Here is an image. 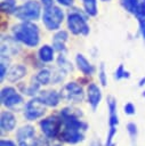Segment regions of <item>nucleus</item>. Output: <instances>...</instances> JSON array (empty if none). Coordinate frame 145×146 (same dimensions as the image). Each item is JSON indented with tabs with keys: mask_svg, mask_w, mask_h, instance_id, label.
<instances>
[{
	"mask_svg": "<svg viewBox=\"0 0 145 146\" xmlns=\"http://www.w3.org/2000/svg\"><path fill=\"white\" fill-rule=\"evenodd\" d=\"M0 146H16L13 141H10V140H1V143H0Z\"/></svg>",
	"mask_w": 145,
	"mask_h": 146,
	"instance_id": "nucleus-29",
	"label": "nucleus"
},
{
	"mask_svg": "<svg viewBox=\"0 0 145 146\" xmlns=\"http://www.w3.org/2000/svg\"><path fill=\"white\" fill-rule=\"evenodd\" d=\"M63 120L65 123V129L63 132V139L69 144H76L83 139V133L87 130L88 125L78 120L75 116H73L71 113L67 112V110H64L62 112Z\"/></svg>",
	"mask_w": 145,
	"mask_h": 146,
	"instance_id": "nucleus-1",
	"label": "nucleus"
},
{
	"mask_svg": "<svg viewBox=\"0 0 145 146\" xmlns=\"http://www.w3.org/2000/svg\"><path fill=\"white\" fill-rule=\"evenodd\" d=\"M88 102L92 108V111H95L102 99V92L100 89L95 84V83H90L88 86Z\"/></svg>",
	"mask_w": 145,
	"mask_h": 146,
	"instance_id": "nucleus-13",
	"label": "nucleus"
},
{
	"mask_svg": "<svg viewBox=\"0 0 145 146\" xmlns=\"http://www.w3.org/2000/svg\"><path fill=\"white\" fill-rule=\"evenodd\" d=\"M143 97L145 98V91H143Z\"/></svg>",
	"mask_w": 145,
	"mask_h": 146,
	"instance_id": "nucleus-34",
	"label": "nucleus"
},
{
	"mask_svg": "<svg viewBox=\"0 0 145 146\" xmlns=\"http://www.w3.org/2000/svg\"><path fill=\"white\" fill-rule=\"evenodd\" d=\"M41 11L40 3L34 0H29L22 6L17 7L15 10V16L19 18L21 21L24 22H30V21H35L39 18Z\"/></svg>",
	"mask_w": 145,
	"mask_h": 146,
	"instance_id": "nucleus-3",
	"label": "nucleus"
},
{
	"mask_svg": "<svg viewBox=\"0 0 145 146\" xmlns=\"http://www.w3.org/2000/svg\"><path fill=\"white\" fill-rule=\"evenodd\" d=\"M35 80L40 84H48L50 82V80H51V72L49 70H47V68H43L37 74Z\"/></svg>",
	"mask_w": 145,
	"mask_h": 146,
	"instance_id": "nucleus-19",
	"label": "nucleus"
},
{
	"mask_svg": "<svg viewBox=\"0 0 145 146\" xmlns=\"http://www.w3.org/2000/svg\"><path fill=\"white\" fill-rule=\"evenodd\" d=\"M5 75H6V65H5L3 60H2L1 62V80H3Z\"/></svg>",
	"mask_w": 145,
	"mask_h": 146,
	"instance_id": "nucleus-32",
	"label": "nucleus"
},
{
	"mask_svg": "<svg viewBox=\"0 0 145 146\" xmlns=\"http://www.w3.org/2000/svg\"><path fill=\"white\" fill-rule=\"evenodd\" d=\"M40 127H41V130L46 137L55 138L59 131L61 121L55 119V117H48V119H45L40 122Z\"/></svg>",
	"mask_w": 145,
	"mask_h": 146,
	"instance_id": "nucleus-10",
	"label": "nucleus"
},
{
	"mask_svg": "<svg viewBox=\"0 0 145 146\" xmlns=\"http://www.w3.org/2000/svg\"><path fill=\"white\" fill-rule=\"evenodd\" d=\"M16 125V119L13 113L10 112H2L1 113V128L3 130H13Z\"/></svg>",
	"mask_w": 145,
	"mask_h": 146,
	"instance_id": "nucleus-15",
	"label": "nucleus"
},
{
	"mask_svg": "<svg viewBox=\"0 0 145 146\" xmlns=\"http://www.w3.org/2000/svg\"><path fill=\"white\" fill-rule=\"evenodd\" d=\"M45 113V107H43V104L40 102V99L37 97L34 99H31L30 102L26 103L25 105V117L30 121H33V120H37L39 119L40 116H42Z\"/></svg>",
	"mask_w": 145,
	"mask_h": 146,
	"instance_id": "nucleus-9",
	"label": "nucleus"
},
{
	"mask_svg": "<svg viewBox=\"0 0 145 146\" xmlns=\"http://www.w3.org/2000/svg\"><path fill=\"white\" fill-rule=\"evenodd\" d=\"M38 98L40 99V102L43 104V105H47V106H50V107H55L59 104V98H61V95L56 91H53V90H49V91H42L40 92V95L38 96Z\"/></svg>",
	"mask_w": 145,
	"mask_h": 146,
	"instance_id": "nucleus-12",
	"label": "nucleus"
},
{
	"mask_svg": "<svg viewBox=\"0 0 145 146\" xmlns=\"http://www.w3.org/2000/svg\"><path fill=\"white\" fill-rule=\"evenodd\" d=\"M139 31H140V34L145 41V21H142L139 22Z\"/></svg>",
	"mask_w": 145,
	"mask_h": 146,
	"instance_id": "nucleus-28",
	"label": "nucleus"
},
{
	"mask_svg": "<svg viewBox=\"0 0 145 146\" xmlns=\"http://www.w3.org/2000/svg\"><path fill=\"white\" fill-rule=\"evenodd\" d=\"M67 41V33L65 31H59L55 34L53 39V46L54 49L57 51H63L65 50V42Z\"/></svg>",
	"mask_w": 145,
	"mask_h": 146,
	"instance_id": "nucleus-16",
	"label": "nucleus"
},
{
	"mask_svg": "<svg viewBox=\"0 0 145 146\" xmlns=\"http://www.w3.org/2000/svg\"><path fill=\"white\" fill-rule=\"evenodd\" d=\"M135 15H136V17L138 18L139 22L145 21V0H139L137 11H136Z\"/></svg>",
	"mask_w": 145,
	"mask_h": 146,
	"instance_id": "nucleus-23",
	"label": "nucleus"
},
{
	"mask_svg": "<svg viewBox=\"0 0 145 146\" xmlns=\"http://www.w3.org/2000/svg\"><path fill=\"white\" fill-rule=\"evenodd\" d=\"M63 18H64V14L59 7L51 6L49 8H45V10H43L42 22H43L45 26L50 31L59 29V26L63 22Z\"/></svg>",
	"mask_w": 145,
	"mask_h": 146,
	"instance_id": "nucleus-4",
	"label": "nucleus"
},
{
	"mask_svg": "<svg viewBox=\"0 0 145 146\" xmlns=\"http://www.w3.org/2000/svg\"><path fill=\"white\" fill-rule=\"evenodd\" d=\"M39 58L43 62V63H50L54 59V48H51L50 46H42L39 49Z\"/></svg>",
	"mask_w": 145,
	"mask_h": 146,
	"instance_id": "nucleus-18",
	"label": "nucleus"
},
{
	"mask_svg": "<svg viewBox=\"0 0 145 146\" xmlns=\"http://www.w3.org/2000/svg\"><path fill=\"white\" fill-rule=\"evenodd\" d=\"M107 106H108V123H110V130H108V135H107V139H106V146H114L112 140L114 135L116 133V125L119 123L118 120V113H116V102L114 98L110 97L107 99Z\"/></svg>",
	"mask_w": 145,
	"mask_h": 146,
	"instance_id": "nucleus-6",
	"label": "nucleus"
},
{
	"mask_svg": "<svg viewBox=\"0 0 145 146\" xmlns=\"http://www.w3.org/2000/svg\"><path fill=\"white\" fill-rule=\"evenodd\" d=\"M103 1H108V0H103Z\"/></svg>",
	"mask_w": 145,
	"mask_h": 146,
	"instance_id": "nucleus-35",
	"label": "nucleus"
},
{
	"mask_svg": "<svg viewBox=\"0 0 145 146\" xmlns=\"http://www.w3.org/2000/svg\"><path fill=\"white\" fill-rule=\"evenodd\" d=\"M26 73V68L23 65H16L14 67H11V70L8 73V80L10 82H15L18 81L19 79H22Z\"/></svg>",
	"mask_w": 145,
	"mask_h": 146,
	"instance_id": "nucleus-17",
	"label": "nucleus"
},
{
	"mask_svg": "<svg viewBox=\"0 0 145 146\" xmlns=\"http://www.w3.org/2000/svg\"><path fill=\"white\" fill-rule=\"evenodd\" d=\"M17 141L19 146H33L34 145V128L25 125L17 131Z\"/></svg>",
	"mask_w": 145,
	"mask_h": 146,
	"instance_id": "nucleus-11",
	"label": "nucleus"
},
{
	"mask_svg": "<svg viewBox=\"0 0 145 146\" xmlns=\"http://www.w3.org/2000/svg\"><path fill=\"white\" fill-rule=\"evenodd\" d=\"M75 60H76V65H78L79 70H80L83 74H86V75H91V74L94 73V71H95L94 66L87 60V58H86L83 55L78 54L76 57H75Z\"/></svg>",
	"mask_w": 145,
	"mask_h": 146,
	"instance_id": "nucleus-14",
	"label": "nucleus"
},
{
	"mask_svg": "<svg viewBox=\"0 0 145 146\" xmlns=\"http://www.w3.org/2000/svg\"><path fill=\"white\" fill-rule=\"evenodd\" d=\"M1 102L8 108H14L23 103V97L11 87H6L1 90Z\"/></svg>",
	"mask_w": 145,
	"mask_h": 146,
	"instance_id": "nucleus-8",
	"label": "nucleus"
},
{
	"mask_svg": "<svg viewBox=\"0 0 145 146\" xmlns=\"http://www.w3.org/2000/svg\"><path fill=\"white\" fill-rule=\"evenodd\" d=\"M123 110H124V113L128 114V115H134L136 113V108H135L134 104H131V103H127L124 105Z\"/></svg>",
	"mask_w": 145,
	"mask_h": 146,
	"instance_id": "nucleus-27",
	"label": "nucleus"
},
{
	"mask_svg": "<svg viewBox=\"0 0 145 146\" xmlns=\"http://www.w3.org/2000/svg\"><path fill=\"white\" fill-rule=\"evenodd\" d=\"M1 10L3 13H15L16 10V1L15 0H2L1 1Z\"/></svg>",
	"mask_w": 145,
	"mask_h": 146,
	"instance_id": "nucleus-22",
	"label": "nucleus"
},
{
	"mask_svg": "<svg viewBox=\"0 0 145 146\" xmlns=\"http://www.w3.org/2000/svg\"><path fill=\"white\" fill-rule=\"evenodd\" d=\"M138 2L139 0H121V3L123 6V8L126 10H128L131 14H136L137 11V7H138Z\"/></svg>",
	"mask_w": 145,
	"mask_h": 146,
	"instance_id": "nucleus-21",
	"label": "nucleus"
},
{
	"mask_svg": "<svg viewBox=\"0 0 145 146\" xmlns=\"http://www.w3.org/2000/svg\"><path fill=\"white\" fill-rule=\"evenodd\" d=\"M114 76H115L116 80H120V79H122V78H129V72L124 71L123 65L120 64L119 67H118L116 71H115V75H114Z\"/></svg>",
	"mask_w": 145,
	"mask_h": 146,
	"instance_id": "nucleus-24",
	"label": "nucleus"
},
{
	"mask_svg": "<svg viewBox=\"0 0 145 146\" xmlns=\"http://www.w3.org/2000/svg\"><path fill=\"white\" fill-rule=\"evenodd\" d=\"M57 2H59L63 6H71L73 3V0H57Z\"/></svg>",
	"mask_w": 145,
	"mask_h": 146,
	"instance_id": "nucleus-30",
	"label": "nucleus"
},
{
	"mask_svg": "<svg viewBox=\"0 0 145 146\" xmlns=\"http://www.w3.org/2000/svg\"><path fill=\"white\" fill-rule=\"evenodd\" d=\"M13 33L16 40L21 41L22 43L29 47H35L40 41L38 26L30 22H24L22 24L16 25L13 30Z\"/></svg>",
	"mask_w": 145,
	"mask_h": 146,
	"instance_id": "nucleus-2",
	"label": "nucleus"
},
{
	"mask_svg": "<svg viewBox=\"0 0 145 146\" xmlns=\"http://www.w3.org/2000/svg\"><path fill=\"white\" fill-rule=\"evenodd\" d=\"M42 1V5L45 8H49L53 6V0H41Z\"/></svg>",
	"mask_w": 145,
	"mask_h": 146,
	"instance_id": "nucleus-31",
	"label": "nucleus"
},
{
	"mask_svg": "<svg viewBox=\"0 0 145 146\" xmlns=\"http://www.w3.org/2000/svg\"><path fill=\"white\" fill-rule=\"evenodd\" d=\"M127 130H128V132H129V136H130L131 140L134 141V140L136 139V136H137V127H136V124L132 123V122L128 123V124H127Z\"/></svg>",
	"mask_w": 145,
	"mask_h": 146,
	"instance_id": "nucleus-25",
	"label": "nucleus"
},
{
	"mask_svg": "<svg viewBox=\"0 0 145 146\" xmlns=\"http://www.w3.org/2000/svg\"><path fill=\"white\" fill-rule=\"evenodd\" d=\"M67 26L73 34L87 35L89 33V26L84 17L79 13H72L67 16Z\"/></svg>",
	"mask_w": 145,
	"mask_h": 146,
	"instance_id": "nucleus-5",
	"label": "nucleus"
},
{
	"mask_svg": "<svg viewBox=\"0 0 145 146\" xmlns=\"http://www.w3.org/2000/svg\"><path fill=\"white\" fill-rule=\"evenodd\" d=\"M61 97L66 99L67 102H73V103H79L83 98V90L82 88L75 83V82H70L67 83L61 91Z\"/></svg>",
	"mask_w": 145,
	"mask_h": 146,
	"instance_id": "nucleus-7",
	"label": "nucleus"
},
{
	"mask_svg": "<svg viewBox=\"0 0 145 146\" xmlns=\"http://www.w3.org/2000/svg\"><path fill=\"white\" fill-rule=\"evenodd\" d=\"M99 80H100L102 86H106L107 80H106V74H105V66L103 63L100 64V68H99Z\"/></svg>",
	"mask_w": 145,
	"mask_h": 146,
	"instance_id": "nucleus-26",
	"label": "nucleus"
},
{
	"mask_svg": "<svg viewBox=\"0 0 145 146\" xmlns=\"http://www.w3.org/2000/svg\"><path fill=\"white\" fill-rule=\"evenodd\" d=\"M144 84H145V78H142L140 81H139V83H138V86H139V87H143Z\"/></svg>",
	"mask_w": 145,
	"mask_h": 146,
	"instance_id": "nucleus-33",
	"label": "nucleus"
},
{
	"mask_svg": "<svg viewBox=\"0 0 145 146\" xmlns=\"http://www.w3.org/2000/svg\"><path fill=\"white\" fill-rule=\"evenodd\" d=\"M83 7L89 16L97 15V1L96 0H83Z\"/></svg>",
	"mask_w": 145,
	"mask_h": 146,
	"instance_id": "nucleus-20",
	"label": "nucleus"
}]
</instances>
